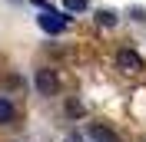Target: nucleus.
<instances>
[{"mask_svg": "<svg viewBox=\"0 0 146 142\" xmlns=\"http://www.w3.org/2000/svg\"><path fill=\"white\" fill-rule=\"evenodd\" d=\"M116 66L123 73H139L143 70V60H139V53H133V50L123 46V50H116Z\"/></svg>", "mask_w": 146, "mask_h": 142, "instance_id": "obj_2", "label": "nucleus"}, {"mask_svg": "<svg viewBox=\"0 0 146 142\" xmlns=\"http://www.w3.org/2000/svg\"><path fill=\"white\" fill-rule=\"evenodd\" d=\"M56 73L53 70H36V93L40 96H50V93H56Z\"/></svg>", "mask_w": 146, "mask_h": 142, "instance_id": "obj_3", "label": "nucleus"}, {"mask_svg": "<svg viewBox=\"0 0 146 142\" xmlns=\"http://www.w3.org/2000/svg\"><path fill=\"white\" fill-rule=\"evenodd\" d=\"M36 23H40V30H43V33L56 36V33H63V30H66L70 17H66V13H56V10H43V13L36 17Z\"/></svg>", "mask_w": 146, "mask_h": 142, "instance_id": "obj_1", "label": "nucleus"}, {"mask_svg": "<svg viewBox=\"0 0 146 142\" xmlns=\"http://www.w3.org/2000/svg\"><path fill=\"white\" fill-rule=\"evenodd\" d=\"M66 112H70V116H80L83 106H80V103H66Z\"/></svg>", "mask_w": 146, "mask_h": 142, "instance_id": "obj_8", "label": "nucleus"}, {"mask_svg": "<svg viewBox=\"0 0 146 142\" xmlns=\"http://www.w3.org/2000/svg\"><path fill=\"white\" fill-rule=\"evenodd\" d=\"M103 23V27H113V23H116V17H113V13H110V10H100V17H96Z\"/></svg>", "mask_w": 146, "mask_h": 142, "instance_id": "obj_7", "label": "nucleus"}, {"mask_svg": "<svg viewBox=\"0 0 146 142\" xmlns=\"http://www.w3.org/2000/svg\"><path fill=\"white\" fill-rule=\"evenodd\" d=\"M86 3H90V0H63V7L70 10V13L73 10H86Z\"/></svg>", "mask_w": 146, "mask_h": 142, "instance_id": "obj_6", "label": "nucleus"}, {"mask_svg": "<svg viewBox=\"0 0 146 142\" xmlns=\"http://www.w3.org/2000/svg\"><path fill=\"white\" fill-rule=\"evenodd\" d=\"M13 119H17V109H13V103L0 96V126H13Z\"/></svg>", "mask_w": 146, "mask_h": 142, "instance_id": "obj_4", "label": "nucleus"}, {"mask_svg": "<svg viewBox=\"0 0 146 142\" xmlns=\"http://www.w3.org/2000/svg\"><path fill=\"white\" fill-rule=\"evenodd\" d=\"M90 135H93V142H119L116 132H110V129H103V126H93Z\"/></svg>", "mask_w": 146, "mask_h": 142, "instance_id": "obj_5", "label": "nucleus"}]
</instances>
